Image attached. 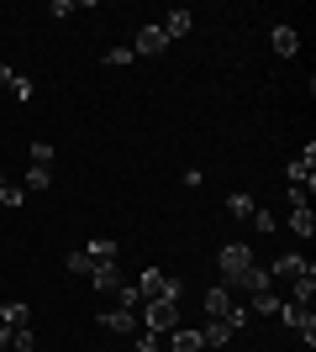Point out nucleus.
<instances>
[{
    "instance_id": "30",
    "label": "nucleus",
    "mask_w": 316,
    "mask_h": 352,
    "mask_svg": "<svg viewBox=\"0 0 316 352\" xmlns=\"http://www.w3.org/2000/svg\"><path fill=\"white\" fill-rule=\"evenodd\" d=\"M32 163H43V168H48V163H53V142H32Z\"/></svg>"
},
{
    "instance_id": "4",
    "label": "nucleus",
    "mask_w": 316,
    "mask_h": 352,
    "mask_svg": "<svg viewBox=\"0 0 316 352\" xmlns=\"http://www.w3.org/2000/svg\"><path fill=\"white\" fill-rule=\"evenodd\" d=\"M280 321H285L290 331H301L306 347H316V316H311V305H295V300H285V305H280Z\"/></svg>"
},
{
    "instance_id": "16",
    "label": "nucleus",
    "mask_w": 316,
    "mask_h": 352,
    "mask_svg": "<svg viewBox=\"0 0 316 352\" xmlns=\"http://www.w3.org/2000/svg\"><path fill=\"white\" fill-rule=\"evenodd\" d=\"M290 232L301 236V242H311V236H316V216H311V206H295V210H290Z\"/></svg>"
},
{
    "instance_id": "18",
    "label": "nucleus",
    "mask_w": 316,
    "mask_h": 352,
    "mask_svg": "<svg viewBox=\"0 0 316 352\" xmlns=\"http://www.w3.org/2000/svg\"><path fill=\"white\" fill-rule=\"evenodd\" d=\"M158 27H164V37H169V43H174V37H185V32L196 27V16H190V11H169L164 21H158Z\"/></svg>"
},
{
    "instance_id": "7",
    "label": "nucleus",
    "mask_w": 316,
    "mask_h": 352,
    "mask_svg": "<svg viewBox=\"0 0 316 352\" xmlns=\"http://www.w3.org/2000/svg\"><path fill=\"white\" fill-rule=\"evenodd\" d=\"M290 184H301V190H316V142H306L301 158H290Z\"/></svg>"
},
{
    "instance_id": "28",
    "label": "nucleus",
    "mask_w": 316,
    "mask_h": 352,
    "mask_svg": "<svg viewBox=\"0 0 316 352\" xmlns=\"http://www.w3.org/2000/svg\"><path fill=\"white\" fill-rule=\"evenodd\" d=\"M105 63H111V69H127V63H137V53H132V47H111Z\"/></svg>"
},
{
    "instance_id": "1",
    "label": "nucleus",
    "mask_w": 316,
    "mask_h": 352,
    "mask_svg": "<svg viewBox=\"0 0 316 352\" xmlns=\"http://www.w3.org/2000/svg\"><path fill=\"white\" fill-rule=\"evenodd\" d=\"M143 326L148 331H158V337H169V331H180V300H143Z\"/></svg>"
},
{
    "instance_id": "22",
    "label": "nucleus",
    "mask_w": 316,
    "mask_h": 352,
    "mask_svg": "<svg viewBox=\"0 0 316 352\" xmlns=\"http://www.w3.org/2000/svg\"><path fill=\"white\" fill-rule=\"evenodd\" d=\"M63 268H69V274H79V279H90V274H95V263H90V252H85V248L69 252V258H63Z\"/></svg>"
},
{
    "instance_id": "5",
    "label": "nucleus",
    "mask_w": 316,
    "mask_h": 352,
    "mask_svg": "<svg viewBox=\"0 0 316 352\" xmlns=\"http://www.w3.org/2000/svg\"><path fill=\"white\" fill-rule=\"evenodd\" d=\"M222 289H232V294H264V289H274V279H269V268L253 263V268H242V274H232Z\"/></svg>"
},
{
    "instance_id": "29",
    "label": "nucleus",
    "mask_w": 316,
    "mask_h": 352,
    "mask_svg": "<svg viewBox=\"0 0 316 352\" xmlns=\"http://www.w3.org/2000/svg\"><path fill=\"white\" fill-rule=\"evenodd\" d=\"M11 89H16V100H32V95H37V89H32V79H27V74H16V79H11Z\"/></svg>"
},
{
    "instance_id": "15",
    "label": "nucleus",
    "mask_w": 316,
    "mask_h": 352,
    "mask_svg": "<svg viewBox=\"0 0 316 352\" xmlns=\"http://www.w3.org/2000/svg\"><path fill=\"white\" fill-rule=\"evenodd\" d=\"M253 210H258V200H253L248 190L227 195V216H232V221H253Z\"/></svg>"
},
{
    "instance_id": "2",
    "label": "nucleus",
    "mask_w": 316,
    "mask_h": 352,
    "mask_svg": "<svg viewBox=\"0 0 316 352\" xmlns=\"http://www.w3.org/2000/svg\"><path fill=\"white\" fill-rule=\"evenodd\" d=\"M137 294H143V300H180V284L169 279L164 268H143V274H137Z\"/></svg>"
},
{
    "instance_id": "3",
    "label": "nucleus",
    "mask_w": 316,
    "mask_h": 352,
    "mask_svg": "<svg viewBox=\"0 0 316 352\" xmlns=\"http://www.w3.org/2000/svg\"><path fill=\"white\" fill-rule=\"evenodd\" d=\"M216 268H222V284H227L232 274L253 268V248H248V242H222V252H216Z\"/></svg>"
},
{
    "instance_id": "27",
    "label": "nucleus",
    "mask_w": 316,
    "mask_h": 352,
    "mask_svg": "<svg viewBox=\"0 0 316 352\" xmlns=\"http://www.w3.org/2000/svg\"><path fill=\"white\" fill-rule=\"evenodd\" d=\"M116 305L121 310H143V294H137L132 284H121V289H116Z\"/></svg>"
},
{
    "instance_id": "25",
    "label": "nucleus",
    "mask_w": 316,
    "mask_h": 352,
    "mask_svg": "<svg viewBox=\"0 0 316 352\" xmlns=\"http://www.w3.org/2000/svg\"><path fill=\"white\" fill-rule=\"evenodd\" d=\"M248 226H253V232H264V236H269V232H280V221H274V210H269V206H258Z\"/></svg>"
},
{
    "instance_id": "31",
    "label": "nucleus",
    "mask_w": 316,
    "mask_h": 352,
    "mask_svg": "<svg viewBox=\"0 0 316 352\" xmlns=\"http://www.w3.org/2000/svg\"><path fill=\"white\" fill-rule=\"evenodd\" d=\"M11 79H16V74H11V63H0V89L11 85Z\"/></svg>"
},
{
    "instance_id": "6",
    "label": "nucleus",
    "mask_w": 316,
    "mask_h": 352,
    "mask_svg": "<svg viewBox=\"0 0 316 352\" xmlns=\"http://www.w3.org/2000/svg\"><path fill=\"white\" fill-rule=\"evenodd\" d=\"M95 321L105 326V331H111V337H132V331H143V316H137V310H95Z\"/></svg>"
},
{
    "instance_id": "33",
    "label": "nucleus",
    "mask_w": 316,
    "mask_h": 352,
    "mask_svg": "<svg viewBox=\"0 0 316 352\" xmlns=\"http://www.w3.org/2000/svg\"><path fill=\"white\" fill-rule=\"evenodd\" d=\"M0 184H6V168H0Z\"/></svg>"
},
{
    "instance_id": "12",
    "label": "nucleus",
    "mask_w": 316,
    "mask_h": 352,
    "mask_svg": "<svg viewBox=\"0 0 316 352\" xmlns=\"http://www.w3.org/2000/svg\"><path fill=\"white\" fill-rule=\"evenodd\" d=\"M232 305H238V294H232V289H222V284H211V289H206V316H222V321H227Z\"/></svg>"
},
{
    "instance_id": "14",
    "label": "nucleus",
    "mask_w": 316,
    "mask_h": 352,
    "mask_svg": "<svg viewBox=\"0 0 316 352\" xmlns=\"http://www.w3.org/2000/svg\"><path fill=\"white\" fill-rule=\"evenodd\" d=\"M85 252H90V263H116V258H121V242H116V236H95Z\"/></svg>"
},
{
    "instance_id": "17",
    "label": "nucleus",
    "mask_w": 316,
    "mask_h": 352,
    "mask_svg": "<svg viewBox=\"0 0 316 352\" xmlns=\"http://www.w3.org/2000/svg\"><path fill=\"white\" fill-rule=\"evenodd\" d=\"M90 279H95V289H101V294H116V289H121V268H116V263H95Z\"/></svg>"
},
{
    "instance_id": "9",
    "label": "nucleus",
    "mask_w": 316,
    "mask_h": 352,
    "mask_svg": "<svg viewBox=\"0 0 316 352\" xmlns=\"http://www.w3.org/2000/svg\"><path fill=\"white\" fill-rule=\"evenodd\" d=\"M232 337H238V331H232V321H222V316H206V326H200V342H206V352H222Z\"/></svg>"
},
{
    "instance_id": "8",
    "label": "nucleus",
    "mask_w": 316,
    "mask_h": 352,
    "mask_svg": "<svg viewBox=\"0 0 316 352\" xmlns=\"http://www.w3.org/2000/svg\"><path fill=\"white\" fill-rule=\"evenodd\" d=\"M169 47V37H164V27H158V21H148V27H137V58H158V53H164Z\"/></svg>"
},
{
    "instance_id": "24",
    "label": "nucleus",
    "mask_w": 316,
    "mask_h": 352,
    "mask_svg": "<svg viewBox=\"0 0 316 352\" xmlns=\"http://www.w3.org/2000/svg\"><path fill=\"white\" fill-rule=\"evenodd\" d=\"M11 352H37V331H32V326H16L11 331Z\"/></svg>"
},
{
    "instance_id": "19",
    "label": "nucleus",
    "mask_w": 316,
    "mask_h": 352,
    "mask_svg": "<svg viewBox=\"0 0 316 352\" xmlns=\"http://www.w3.org/2000/svg\"><path fill=\"white\" fill-rule=\"evenodd\" d=\"M0 326H11V331L16 326H32V310L21 305V300H6V305H0Z\"/></svg>"
},
{
    "instance_id": "10",
    "label": "nucleus",
    "mask_w": 316,
    "mask_h": 352,
    "mask_svg": "<svg viewBox=\"0 0 316 352\" xmlns=\"http://www.w3.org/2000/svg\"><path fill=\"white\" fill-rule=\"evenodd\" d=\"M301 274H311V263H306L301 252H285V258H274V268H269V279H285V284H295Z\"/></svg>"
},
{
    "instance_id": "32",
    "label": "nucleus",
    "mask_w": 316,
    "mask_h": 352,
    "mask_svg": "<svg viewBox=\"0 0 316 352\" xmlns=\"http://www.w3.org/2000/svg\"><path fill=\"white\" fill-rule=\"evenodd\" d=\"M0 352H11V326H0Z\"/></svg>"
},
{
    "instance_id": "11",
    "label": "nucleus",
    "mask_w": 316,
    "mask_h": 352,
    "mask_svg": "<svg viewBox=\"0 0 316 352\" xmlns=\"http://www.w3.org/2000/svg\"><path fill=\"white\" fill-rule=\"evenodd\" d=\"M269 47H274V53H280V58H295V53H301V32L280 21V27L269 32Z\"/></svg>"
},
{
    "instance_id": "26",
    "label": "nucleus",
    "mask_w": 316,
    "mask_h": 352,
    "mask_svg": "<svg viewBox=\"0 0 316 352\" xmlns=\"http://www.w3.org/2000/svg\"><path fill=\"white\" fill-rule=\"evenodd\" d=\"M21 200H27L21 184H0V206H6V210H21Z\"/></svg>"
},
{
    "instance_id": "23",
    "label": "nucleus",
    "mask_w": 316,
    "mask_h": 352,
    "mask_svg": "<svg viewBox=\"0 0 316 352\" xmlns=\"http://www.w3.org/2000/svg\"><path fill=\"white\" fill-rule=\"evenodd\" d=\"M280 305H285V300H280L274 289H264V294H253V305H248V310H258V316H280Z\"/></svg>"
},
{
    "instance_id": "20",
    "label": "nucleus",
    "mask_w": 316,
    "mask_h": 352,
    "mask_svg": "<svg viewBox=\"0 0 316 352\" xmlns=\"http://www.w3.org/2000/svg\"><path fill=\"white\" fill-rule=\"evenodd\" d=\"M290 300H295V305H311V300H316V268H311V274H301V279L290 284Z\"/></svg>"
},
{
    "instance_id": "13",
    "label": "nucleus",
    "mask_w": 316,
    "mask_h": 352,
    "mask_svg": "<svg viewBox=\"0 0 316 352\" xmlns=\"http://www.w3.org/2000/svg\"><path fill=\"white\" fill-rule=\"evenodd\" d=\"M169 352H206L196 326H180V331H169Z\"/></svg>"
},
{
    "instance_id": "21",
    "label": "nucleus",
    "mask_w": 316,
    "mask_h": 352,
    "mask_svg": "<svg viewBox=\"0 0 316 352\" xmlns=\"http://www.w3.org/2000/svg\"><path fill=\"white\" fill-rule=\"evenodd\" d=\"M21 190H37V195H43V190H53V168L32 163V168H27V179H21Z\"/></svg>"
}]
</instances>
